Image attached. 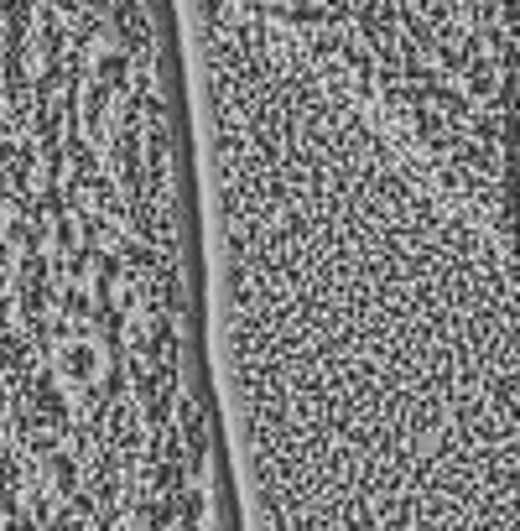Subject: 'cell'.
Segmentation results:
<instances>
[{"label":"cell","instance_id":"1","mask_svg":"<svg viewBox=\"0 0 520 531\" xmlns=\"http://www.w3.org/2000/svg\"><path fill=\"white\" fill-rule=\"evenodd\" d=\"M328 68L422 172L516 230V0H240Z\"/></svg>","mask_w":520,"mask_h":531}]
</instances>
